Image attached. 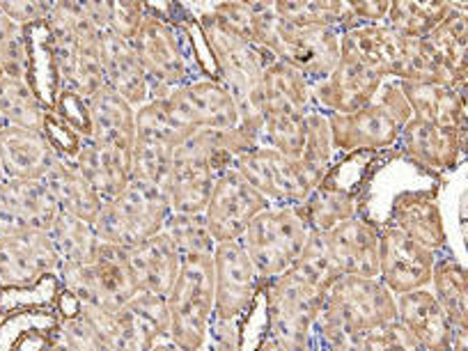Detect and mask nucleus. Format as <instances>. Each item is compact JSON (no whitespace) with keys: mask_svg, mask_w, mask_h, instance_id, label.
<instances>
[{"mask_svg":"<svg viewBox=\"0 0 468 351\" xmlns=\"http://www.w3.org/2000/svg\"><path fill=\"white\" fill-rule=\"evenodd\" d=\"M337 281L322 234H310L294 267L264 285L267 294V335L290 351H319L314 322L322 314L328 287Z\"/></svg>","mask_w":468,"mask_h":351,"instance_id":"nucleus-1","label":"nucleus"},{"mask_svg":"<svg viewBox=\"0 0 468 351\" xmlns=\"http://www.w3.org/2000/svg\"><path fill=\"white\" fill-rule=\"evenodd\" d=\"M188 19V7H159L145 3V19L132 44L150 80V99H164L175 88L211 79L197 56Z\"/></svg>","mask_w":468,"mask_h":351,"instance_id":"nucleus-2","label":"nucleus"},{"mask_svg":"<svg viewBox=\"0 0 468 351\" xmlns=\"http://www.w3.org/2000/svg\"><path fill=\"white\" fill-rule=\"evenodd\" d=\"M188 12L196 19L202 42L209 51L214 79L220 80L232 94L239 112V124L260 138L264 122V69L273 56L234 35L209 10Z\"/></svg>","mask_w":468,"mask_h":351,"instance_id":"nucleus-3","label":"nucleus"},{"mask_svg":"<svg viewBox=\"0 0 468 351\" xmlns=\"http://www.w3.org/2000/svg\"><path fill=\"white\" fill-rule=\"evenodd\" d=\"M47 35L60 92L67 90L83 99L99 92L103 88L101 30L90 21L83 3H53Z\"/></svg>","mask_w":468,"mask_h":351,"instance_id":"nucleus-4","label":"nucleus"},{"mask_svg":"<svg viewBox=\"0 0 468 351\" xmlns=\"http://www.w3.org/2000/svg\"><path fill=\"white\" fill-rule=\"evenodd\" d=\"M411 108L398 80H386L377 97L351 115H328L333 147L342 154L384 152L398 145Z\"/></svg>","mask_w":468,"mask_h":351,"instance_id":"nucleus-5","label":"nucleus"},{"mask_svg":"<svg viewBox=\"0 0 468 351\" xmlns=\"http://www.w3.org/2000/svg\"><path fill=\"white\" fill-rule=\"evenodd\" d=\"M310 228L301 205L267 207L260 211L241 237L246 255L253 262L262 285L294 267L310 239Z\"/></svg>","mask_w":468,"mask_h":351,"instance_id":"nucleus-6","label":"nucleus"},{"mask_svg":"<svg viewBox=\"0 0 468 351\" xmlns=\"http://www.w3.org/2000/svg\"><path fill=\"white\" fill-rule=\"evenodd\" d=\"M260 48L294 67L314 85L326 79L340 62V33L314 26H292L273 12V3H264Z\"/></svg>","mask_w":468,"mask_h":351,"instance_id":"nucleus-7","label":"nucleus"},{"mask_svg":"<svg viewBox=\"0 0 468 351\" xmlns=\"http://www.w3.org/2000/svg\"><path fill=\"white\" fill-rule=\"evenodd\" d=\"M168 305V340L191 351H202L214 319V267L211 255L182 260Z\"/></svg>","mask_w":468,"mask_h":351,"instance_id":"nucleus-8","label":"nucleus"},{"mask_svg":"<svg viewBox=\"0 0 468 351\" xmlns=\"http://www.w3.org/2000/svg\"><path fill=\"white\" fill-rule=\"evenodd\" d=\"M170 214L173 211H170L168 197L161 188L132 182L120 196L103 202L92 225L99 241L117 246V249H132L154 234L164 232Z\"/></svg>","mask_w":468,"mask_h":351,"instance_id":"nucleus-9","label":"nucleus"},{"mask_svg":"<svg viewBox=\"0 0 468 351\" xmlns=\"http://www.w3.org/2000/svg\"><path fill=\"white\" fill-rule=\"evenodd\" d=\"M398 319L395 296L379 278L340 276L328 287L322 314L314 324L335 328L351 337L375 331Z\"/></svg>","mask_w":468,"mask_h":351,"instance_id":"nucleus-10","label":"nucleus"},{"mask_svg":"<svg viewBox=\"0 0 468 351\" xmlns=\"http://www.w3.org/2000/svg\"><path fill=\"white\" fill-rule=\"evenodd\" d=\"M79 314L111 345L112 351H152L168 337V305L164 296L138 292L122 308L79 305Z\"/></svg>","mask_w":468,"mask_h":351,"instance_id":"nucleus-11","label":"nucleus"},{"mask_svg":"<svg viewBox=\"0 0 468 351\" xmlns=\"http://www.w3.org/2000/svg\"><path fill=\"white\" fill-rule=\"evenodd\" d=\"M60 290L79 301V305H94L101 310L122 308L138 287L129 271L124 249L99 241L97 253L88 264L58 271Z\"/></svg>","mask_w":468,"mask_h":351,"instance_id":"nucleus-12","label":"nucleus"},{"mask_svg":"<svg viewBox=\"0 0 468 351\" xmlns=\"http://www.w3.org/2000/svg\"><path fill=\"white\" fill-rule=\"evenodd\" d=\"M232 168L273 207L303 205L322 184L301 159L262 145L239 156Z\"/></svg>","mask_w":468,"mask_h":351,"instance_id":"nucleus-13","label":"nucleus"},{"mask_svg":"<svg viewBox=\"0 0 468 351\" xmlns=\"http://www.w3.org/2000/svg\"><path fill=\"white\" fill-rule=\"evenodd\" d=\"M211 267H214V317L244 324L264 285L241 241L216 244L211 253Z\"/></svg>","mask_w":468,"mask_h":351,"instance_id":"nucleus-14","label":"nucleus"},{"mask_svg":"<svg viewBox=\"0 0 468 351\" xmlns=\"http://www.w3.org/2000/svg\"><path fill=\"white\" fill-rule=\"evenodd\" d=\"M60 258L48 232L16 229L0 234V290H28L58 278Z\"/></svg>","mask_w":468,"mask_h":351,"instance_id":"nucleus-15","label":"nucleus"},{"mask_svg":"<svg viewBox=\"0 0 468 351\" xmlns=\"http://www.w3.org/2000/svg\"><path fill=\"white\" fill-rule=\"evenodd\" d=\"M267 207L271 205L237 170L228 168L216 177L202 216L216 244H223L239 241L250 220Z\"/></svg>","mask_w":468,"mask_h":351,"instance_id":"nucleus-16","label":"nucleus"},{"mask_svg":"<svg viewBox=\"0 0 468 351\" xmlns=\"http://www.w3.org/2000/svg\"><path fill=\"white\" fill-rule=\"evenodd\" d=\"M335 276L379 278L381 225L356 214L322 234Z\"/></svg>","mask_w":468,"mask_h":351,"instance_id":"nucleus-17","label":"nucleus"},{"mask_svg":"<svg viewBox=\"0 0 468 351\" xmlns=\"http://www.w3.org/2000/svg\"><path fill=\"white\" fill-rule=\"evenodd\" d=\"M386 79L358 58L340 51V62L324 80L313 85L310 99L326 115H351L377 97Z\"/></svg>","mask_w":468,"mask_h":351,"instance_id":"nucleus-18","label":"nucleus"},{"mask_svg":"<svg viewBox=\"0 0 468 351\" xmlns=\"http://www.w3.org/2000/svg\"><path fill=\"white\" fill-rule=\"evenodd\" d=\"M439 253L409 239L393 225H381L379 281L393 296L430 287Z\"/></svg>","mask_w":468,"mask_h":351,"instance_id":"nucleus-19","label":"nucleus"},{"mask_svg":"<svg viewBox=\"0 0 468 351\" xmlns=\"http://www.w3.org/2000/svg\"><path fill=\"white\" fill-rule=\"evenodd\" d=\"M164 99L175 115L193 132L239 127V112L234 106L232 94L216 79L193 80L182 88H175Z\"/></svg>","mask_w":468,"mask_h":351,"instance_id":"nucleus-20","label":"nucleus"},{"mask_svg":"<svg viewBox=\"0 0 468 351\" xmlns=\"http://www.w3.org/2000/svg\"><path fill=\"white\" fill-rule=\"evenodd\" d=\"M58 214L60 209L44 179L0 182V234L16 232V229L48 232Z\"/></svg>","mask_w":468,"mask_h":351,"instance_id":"nucleus-21","label":"nucleus"},{"mask_svg":"<svg viewBox=\"0 0 468 351\" xmlns=\"http://www.w3.org/2000/svg\"><path fill=\"white\" fill-rule=\"evenodd\" d=\"M398 147L404 159L416 164L418 168L445 173V170L457 168L459 159L463 156L466 132L436 127V124L411 117L399 133Z\"/></svg>","mask_w":468,"mask_h":351,"instance_id":"nucleus-22","label":"nucleus"},{"mask_svg":"<svg viewBox=\"0 0 468 351\" xmlns=\"http://www.w3.org/2000/svg\"><path fill=\"white\" fill-rule=\"evenodd\" d=\"M404 232L409 239L434 253L445 250V225L443 214H441L439 200L434 191H404L399 193L390 207L388 223Z\"/></svg>","mask_w":468,"mask_h":351,"instance_id":"nucleus-23","label":"nucleus"},{"mask_svg":"<svg viewBox=\"0 0 468 351\" xmlns=\"http://www.w3.org/2000/svg\"><path fill=\"white\" fill-rule=\"evenodd\" d=\"M398 322L425 346L427 351H450L457 331L439 305L430 287L395 296Z\"/></svg>","mask_w":468,"mask_h":351,"instance_id":"nucleus-24","label":"nucleus"},{"mask_svg":"<svg viewBox=\"0 0 468 351\" xmlns=\"http://www.w3.org/2000/svg\"><path fill=\"white\" fill-rule=\"evenodd\" d=\"M101 71L103 85L120 94L133 108H141L143 103L150 101V80L136 48L127 39L112 35L111 30L101 33Z\"/></svg>","mask_w":468,"mask_h":351,"instance_id":"nucleus-25","label":"nucleus"},{"mask_svg":"<svg viewBox=\"0 0 468 351\" xmlns=\"http://www.w3.org/2000/svg\"><path fill=\"white\" fill-rule=\"evenodd\" d=\"M124 258H127L138 292H150L164 299L173 290L179 269H182V255L164 232L154 234L143 244L124 249Z\"/></svg>","mask_w":468,"mask_h":351,"instance_id":"nucleus-26","label":"nucleus"},{"mask_svg":"<svg viewBox=\"0 0 468 351\" xmlns=\"http://www.w3.org/2000/svg\"><path fill=\"white\" fill-rule=\"evenodd\" d=\"M58 161L44 132L19 127L0 129L3 179H44Z\"/></svg>","mask_w":468,"mask_h":351,"instance_id":"nucleus-27","label":"nucleus"},{"mask_svg":"<svg viewBox=\"0 0 468 351\" xmlns=\"http://www.w3.org/2000/svg\"><path fill=\"white\" fill-rule=\"evenodd\" d=\"M71 161L103 202L120 196L133 182L132 152L122 150V147L85 138L79 154Z\"/></svg>","mask_w":468,"mask_h":351,"instance_id":"nucleus-28","label":"nucleus"},{"mask_svg":"<svg viewBox=\"0 0 468 351\" xmlns=\"http://www.w3.org/2000/svg\"><path fill=\"white\" fill-rule=\"evenodd\" d=\"M411 117L445 129L466 132V88L445 83H411L398 80Z\"/></svg>","mask_w":468,"mask_h":351,"instance_id":"nucleus-29","label":"nucleus"},{"mask_svg":"<svg viewBox=\"0 0 468 351\" xmlns=\"http://www.w3.org/2000/svg\"><path fill=\"white\" fill-rule=\"evenodd\" d=\"M90 117V141L133 150L136 143V108L124 101L120 94L103 85L99 92L85 99Z\"/></svg>","mask_w":468,"mask_h":351,"instance_id":"nucleus-30","label":"nucleus"},{"mask_svg":"<svg viewBox=\"0 0 468 351\" xmlns=\"http://www.w3.org/2000/svg\"><path fill=\"white\" fill-rule=\"evenodd\" d=\"M44 184H47V188L51 191L53 200H56L58 209H60L62 214L76 216V218L88 220V223H94V220H97L99 211H101L103 207V200L99 197V193L85 182V177L79 173L74 161L58 156L53 168L48 170V175L44 177Z\"/></svg>","mask_w":468,"mask_h":351,"instance_id":"nucleus-31","label":"nucleus"},{"mask_svg":"<svg viewBox=\"0 0 468 351\" xmlns=\"http://www.w3.org/2000/svg\"><path fill=\"white\" fill-rule=\"evenodd\" d=\"M425 47L436 58L441 67L452 76L457 83L466 85V47H468V16L466 5L454 3L452 12L422 37Z\"/></svg>","mask_w":468,"mask_h":351,"instance_id":"nucleus-32","label":"nucleus"},{"mask_svg":"<svg viewBox=\"0 0 468 351\" xmlns=\"http://www.w3.org/2000/svg\"><path fill=\"white\" fill-rule=\"evenodd\" d=\"M308 228L313 234H324L335 228L342 220L358 214V188L342 186V184L331 182V177L324 179L313 196L301 205Z\"/></svg>","mask_w":468,"mask_h":351,"instance_id":"nucleus-33","label":"nucleus"},{"mask_svg":"<svg viewBox=\"0 0 468 351\" xmlns=\"http://www.w3.org/2000/svg\"><path fill=\"white\" fill-rule=\"evenodd\" d=\"M431 294L436 296L443 313L448 314L454 331H468V273L466 267L452 255H439L430 281Z\"/></svg>","mask_w":468,"mask_h":351,"instance_id":"nucleus-34","label":"nucleus"},{"mask_svg":"<svg viewBox=\"0 0 468 351\" xmlns=\"http://www.w3.org/2000/svg\"><path fill=\"white\" fill-rule=\"evenodd\" d=\"M273 12L292 26L331 28L340 35L358 28L349 3H342V0H282V3H273Z\"/></svg>","mask_w":468,"mask_h":351,"instance_id":"nucleus-35","label":"nucleus"},{"mask_svg":"<svg viewBox=\"0 0 468 351\" xmlns=\"http://www.w3.org/2000/svg\"><path fill=\"white\" fill-rule=\"evenodd\" d=\"M48 112L28 80L0 76V120L5 127L44 132Z\"/></svg>","mask_w":468,"mask_h":351,"instance_id":"nucleus-36","label":"nucleus"},{"mask_svg":"<svg viewBox=\"0 0 468 351\" xmlns=\"http://www.w3.org/2000/svg\"><path fill=\"white\" fill-rule=\"evenodd\" d=\"M56 253L60 258V271L62 269H76L88 264L94 258L99 246V237L94 232V225L88 220H80L69 214H58L53 220L51 229H48Z\"/></svg>","mask_w":468,"mask_h":351,"instance_id":"nucleus-37","label":"nucleus"},{"mask_svg":"<svg viewBox=\"0 0 468 351\" xmlns=\"http://www.w3.org/2000/svg\"><path fill=\"white\" fill-rule=\"evenodd\" d=\"M191 133L193 129H188L175 115V111L165 103V99H150L141 108H136V138H141V141L159 143V145L175 150Z\"/></svg>","mask_w":468,"mask_h":351,"instance_id":"nucleus-38","label":"nucleus"},{"mask_svg":"<svg viewBox=\"0 0 468 351\" xmlns=\"http://www.w3.org/2000/svg\"><path fill=\"white\" fill-rule=\"evenodd\" d=\"M454 3H418V0H395L390 3L384 24L404 37L422 39L430 35L445 16L452 12Z\"/></svg>","mask_w":468,"mask_h":351,"instance_id":"nucleus-39","label":"nucleus"},{"mask_svg":"<svg viewBox=\"0 0 468 351\" xmlns=\"http://www.w3.org/2000/svg\"><path fill=\"white\" fill-rule=\"evenodd\" d=\"M39 351H112L111 345L80 317L79 313L69 317L56 314V324L44 337Z\"/></svg>","mask_w":468,"mask_h":351,"instance_id":"nucleus-40","label":"nucleus"},{"mask_svg":"<svg viewBox=\"0 0 468 351\" xmlns=\"http://www.w3.org/2000/svg\"><path fill=\"white\" fill-rule=\"evenodd\" d=\"M335 154L337 152L333 147L328 115L313 106L308 117H305V145L299 159L324 182L331 175L333 164H335Z\"/></svg>","mask_w":468,"mask_h":351,"instance_id":"nucleus-41","label":"nucleus"},{"mask_svg":"<svg viewBox=\"0 0 468 351\" xmlns=\"http://www.w3.org/2000/svg\"><path fill=\"white\" fill-rule=\"evenodd\" d=\"M164 234L173 241L182 260L211 255L216 249V241L202 214H170L164 225Z\"/></svg>","mask_w":468,"mask_h":351,"instance_id":"nucleus-42","label":"nucleus"},{"mask_svg":"<svg viewBox=\"0 0 468 351\" xmlns=\"http://www.w3.org/2000/svg\"><path fill=\"white\" fill-rule=\"evenodd\" d=\"M170 170H173V150L159 143L136 138L132 150V177L133 182L161 188L165 193Z\"/></svg>","mask_w":468,"mask_h":351,"instance_id":"nucleus-43","label":"nucleus"},{"mask_svg":"<svg viewBox=\"0 0 468 351\" xmlns=\"http://www.w3.org/2000/svg\"><path fill=\"white\" fill-rule=\"evenodd\" d=\"M30 48L28 28L15 24L0 12V74L7 79L28 80Z\"/></svg>","mask_w":468,"mask_h":351,"instance_id":"nucleus-44","label":"nucleus"},{"mask_svg":"<svg viewBox=\"0 0 468 351\" xmlns=\"http://www.w3.org/2000/svg\"><path fill=\"white\" fill-rule=\"evenodd\" d=\"M207 10L228 26L234 35L260 47V35L264 24V3H216Z\"/></svg>","mask_w":468,"mask_h":351,"instance_id":"nucleus-45","label":"nucleus"},{"mask_svg":"<svg viewBox=\"0 0 468 351\" xmlns=\"http://www.w3.org/2000/svg\"><path fill=\"white\" fill-rule=\"evenodd\" d=\"M358 351H427L402 324L395 322L367 331L358 337Z\"/></svg>","mask_w":468,"mask_h":351,"instance_id":"nucleus-46","label":"nucleus"},{"mask_svg":"<svg viewBox=\"0 0 468 351\" xmlns=\"http://www.w3.org/2000/svg\"><path fill=\"white\" fill-rule=\"evenodd\" d=\"M108 30L117 37L133 42L145 19V3H106Z\"/></svg>","mask_w":468,"mask_h":351,"instance_id":"nucleus-47","label":"nucleus"},{"mask_svg":"<svg viewBox=\"0 0 468 351\" xmlns=\"http://www.w3.org/2000/svg\"><path fill=\"white\" fill-rule=\"evenodd\" d=\"M44 136L48 138V143H51V147L56 150L58 156L69 161L79 154L80 145H83L85 141V138L79 136L69 124L62 122L60 117H58L53 111L48 112L47 122H44Z\"/></svg>","mask_w":468,"mask_h":351,"instance_id":"nucleus-48","label":"nucleus"},{"mask_svg":"<svg viewBox=\"0 0 468 351\" xmlns=\"http://www.w3.org/2000/svg\"><path fill=\"white\" fill-rule=\"evenodd\" d=\"M202 351H244V324L214 317Z\"/></svg>","mask_w":468,"mask_h":351,"instance_id":"nucleus-49","label":"nucleus"},{"mask_svg":"<svg viewBox=\"0 0 468 351\" xmlns=\"http://www.w3.org/2000/svg\"><path fill=\"white\" fill-rule=\"evenodd\" d=\"M53 112L60 117L62 122L69 124L79 136L90 138V117H88V106H85V99L79 97L74 92H67L62 90L56 99V106Z\"/></svg>","mask_w":468,"mask_h":351,"instance_id":"nucleus-50","label":"nucleus"},{"mask_svg":"<svg viewBox=\"0 0 468 351\" xmlns=\"http://www.w3.org/2000/svg\"><path fill=\"white\" fill-rule=\"evenodd\" d=\"M53 3H15V0H7V3H0V12L5 16H10L15 24L24 26V28H35V26L47 24L48 16H51Z\"/></svg>","mask_w":468,"mask_h":351,"instance_id":"nucleus-51","label":"nucleus"},{"mask_svg":"<svg viewBox=\"0 0 468 351\" xmlns=\"http://www.w3.org/2000/svg\"><path fill=\"white\" fill-rule=\"evenodd\" d=\"M349 7L351 15L356 16L358 26H377L386 21L390 3H384V0H354V3H349Z\"/></svg>","mask_w":468,"mask_h":351,"instance_id":"nucleus-52","label":"nucleus"},{"mask_svg":"<svg viewBox=\"0 0 468 351\" xmlns=\"http://www.w3.org/2000/svg\"><path fill=\"white\" fill-rule=\"evenodd\" d=\"M258 351H290V349H287V346L282 345V342H278L276 337L264 335V337H262V342H260Z\"/></svg>","mask_w":468,"mask_h":351,"instance_id":"nucleus-53","label":"nucleus"},{"mask_svg":"<svg viewBox=\"0 0 468 351\" xmlns=\"http://www.w3.org/2000/svg\"><path fill=\"white\" fill-rule=\"evenodd\" d=\"M152 351H191V349H184V346L175 345L173 340L164 337V340H159L154 346H152Z\"/></svg>","mask_w":468,"mask_h":351,"instance_id":"nucleus-54","label":"nucleus"},{"mask_svg":"<svg viewBox=\"0 0 468 351\" xmlns=\"http://www.w3.org/2000/svg\"><path fill=\"white\" fill-rule=\"evenodd\" d=\"M468 331H463V333H457V340H454V345H452V349L450 351H468V335H466Z\"/></svg>","mask_w":468,"mask_h":351,"instance_id":"nucleus-55","label":"nucleus"},{"mask_svg":"<svg viewBox=\"0 0 468 351\" xmlns=\"http://www.w3.org/2000/svg\"><path fill=\"white\" fill-rule=\"evenodd\" d=\"M0 182H3V168H0Z\"/></svg>","mask_w":468,"mask_h":351,"instance_id":"nucleus-56","label":"nucleus"},{"mask_svg":"<svg viewBox=\"0 0 468 351\" xmlns=\"http://www.w3.org/2000/svg\"><path fill=\"white\" fill-rule=\"evenodd\" d=\"M3 127H5V124H3V120H0V129H3Z\"/></svg>","mask_w":468,"mask_h":351,"instance_id":"nucleus-57","label":"nucleus"},{"mask_svg":"<svg viewBox=\"0 0 468 351\" xmlns=\"http://www.w3.org/2000/svg\"><path fill=\"white\" fill-rule=\"evenodd\" d=\"M0 76H3V74H0Z\"/></svg>","mask_w":468,"mask_h":351,"instance_id":"nucleus-58","label":"nucleus"}]
</instances>
